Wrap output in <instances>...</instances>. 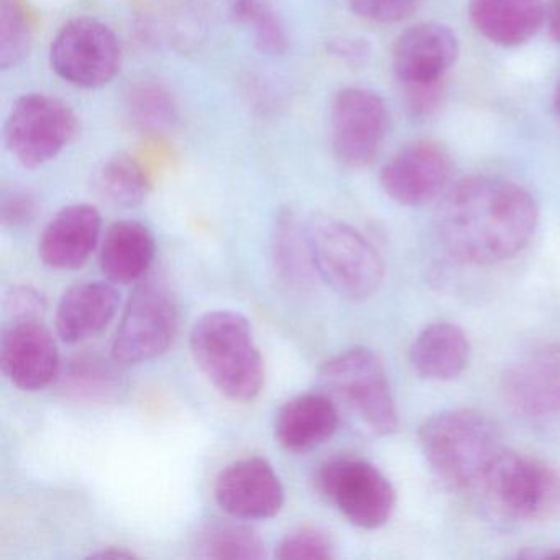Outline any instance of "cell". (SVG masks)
I'll return each instance as SVG.
<instances>
[{
  "label": "cell",
  "mask_w": 560,
  "mask_h": 560,
  "mask_svg": "<svg viewBox=\"0 0 560 560\" xmlns=\"http://www.w3.org/2000/svg\"><path fill=\"white\" fill-rule=\"evenodd\" d=\"M242 19L250 22L257 47L264 54L281 55L287 50L288 37L283 24L265 0H247Z\"/></svg>",
  "instance_id": "28"
},
{
  "label": "cell",
  "mask_w": 560,
  "mask_h": 560,
  "mask_svg": "<svg viewBox=\"0 0 560 560\" xmlns=\"http://www.w3.org/2000/svg\"><path fill=\"white\" fill-rule=\"evenodd\" d=\"M63 385L70 392L93 399H109L120 389L119 373L100 357H74L63 370Z\"/></svg>",
  "instance_id": "26"
},
{
  "label": "cell",
  "mask_w": 560,
  "mask_h": 560,
  "mask_svg": "<svg viewBox=\"0 0 560 560\" xmlns=\"http://www.w3.org/2000/svg\"><path fill=\"white\" fill-rule=\"evenodd\" d=\"M215 2H218L221 8H224V11H228L229 14L234 15V18H244L247 0H215Z\"/></svg>",
  "instance_id": "37"
},
{
  "label": "cell",
  "mask_w": 560,
  "mask_h": 560,
  "mask_svg": "<svg viewBox=\"0 0 560 560\" xmlns=\"http://www.w3.org/2000/svg\"><path fill=\"white\" fill-rule=\"evenodd\" d=\"M0 366L18 388L44 389L60 375L57 340L40 320L14 323L0 342Z\"/></svg>",
  "instance_id": "15"
},
{
  "label": "cell",
  "mask_w": 560,
  "mask_h": 560,
  "mask_svg": "<svg viewBox=\"0 0 560 560\" xmlns=\"http://www.w3.org/2000/svg\"><path fill=\"white\" fill-rule=\"evenodd\" d=\"M219 506L235 520H270L284 504L280 477L265 458H242L228 465L215 478Z\"/></svg>",
  "instance_id": "14"
},
{
  "label": "cell",
  "mask_w": 560,
  "mask_h": 560,
  "mask_svg": "<svg viewBox=\"0 0 560 560\" xmlns=\"http://www.w3.org/2000/svg\"><path fill=\"white\" fill-rule=\"evenodd\" d=\"M339 428V411L330 396L306 393L290 399L275 419V438L281 447L306 454L323 445Z\"/></svg>",
  "instance_id": "19"
},
{
  "label": "cell",
  "mask_w": 560,
  "mask_h": 560,
  "mask_svg": "<svg viewBox=\"0 0 560 560\" xmlns=\"http://www.w3.org/2000/svg\"><path fill=\"white\" fill-rule=\"evenodd\" d=\"M196 556L218 560H261L265 542L250 526L238 523L206 524L195 542Z\"/></svg>",
  "instance_id": "24"
},
{
  "label": "cell",
  "mask_w": 560,
  "mask_h": 560,
  "mask_svg": "<svg viewBox=\"0 0 560 560\" xmlns=\"http://www.w3.org/2000/svg\"><path fill=\"white\" fill-rule=\"evenodd\" d=\"M452 175V159L441 143L419 140L405 147L383 166V191L401 206L428 205L438 198Z\"/></svg>",
  "instance_id": "13"
},
{
  "label": "cell",
  "mask_w": 560,
  "mask_h": 560,
  "mask_svg": "<svg viewBox=\"0 0 560 560\" xmlns=\"http://www.w3.org/2000/svg\"><path fill=\"white\" fill-rule=\"evenodd\" d=\"M471 24L500 47L526 44L544 22L540 0H471Z\"/></svg>",
  "instance_id": "20"
},
{
  "label": "cell",
  "mask_w": 560,
  "mask_h": 560,
  "mask_svg": "<svg viewBox=\"0 0 560 560\" xmlns=\"http://www.w3.org/2000/svg\"><path fill=\"white\" fill-rule=\"evenodd\" d=\"M37 202L28 192H4L0 202V219L5 228H22L35 218Z\"/></svg>",
  "instance_id": "32"
},
{
  "label": "cell",
  "mask_w": 560,
  "mask_h": 560,
  "mask_svg": "<svg viewBox=\"0 0 560 560\" xmlns=\"http://www.w3.org/2000/svg\"><path fill=\"white\" fill-rule=\"evenodd\" d=\"M388 130V110L378 94L346 88L334 97L330 133L334 153L350 168H365L378 156Z\"/></svg>",
  "instance_id": "12"
},
{
  "label": "cell",
  "mask_w": 560,
  "mask_h": 560,
  "mask_svg": "<svg viewBox=\"0 0 560 560\" xmlns=\"http://www.w3.org/2000/svg\"><path fill=\"white\" fill-rule=\"evenodd\" d=\"M477 490L501 516L536 521L549 516L560 503V477L546 462L503 451Z\"/></svg>",
  "instance_id": "5"
},
{
  "label": "cell",
  "mask_w": 560,
  "mask_h": 560,
  "mask_svg": "<svg viewBox=\"0 0 560 560\" xmlns=\"http://www.w3.org/2000/svg\"><path fill=\"white\" fill-rule=\"evenodd\" d=\"M332 557V540L326 533L314 527L291 530L277 550V559L281 560H327Z\"/></svg>",
  "instance_id": "29"
},
{
  "label": "cell",
  "mask_w": 560,
  "mask_h": 560,
  "mask_svg": "<svg viewBox=\"0 0 560 560\" xmlns=\"http://www.w3.org/2000/svg\"><path fill=\"white\" fill-rule=\"evenodd\" d=\"M550 34L560 44V0H552L549 11Z\"/></svg>",
  "instance_id": "36"
},
{
  "label": "cell",
  "mask_w": 560,
  "mask_h": 560,
  "mask_svg": "<svg viewBox=\"0 0 560 560\" xmlns=\"http://www.w3.org/2000/svg\"><path fill=\"white\" fill-rule=\"evenodd\" d=\"M94 191L114 208H137L150 192V179L133 156L117 153L101 163L94 173Z\"/></svg>",
  "instance_id": "23"
},
{
  "label": "cell",
  "mask_w": 560,
  "mask_h": 560,
  "mask_svg": "<svg viewBox=\"0 0 560 560\" xmlns=\"http://www.w3.org/2000/svg\"><path fill=\"white\" fill-rule=\"evenodd\" d=\"M332 51L337 57L350 63H363L370 57V47L365 40L359 38H340L334 42Z\"/></svg>",
  "instance_id": "34"
},
{
  "label": "cell",
  "mask_w": 560,
  "mask_h": 560,
  "mask_svg": "<svg viewBox=\"0 0 560 560\" xmlns=\"http://www.w3.org/2000/svg\"><path fill=\"white\" fill-rule=\"evenodd\" d=\"M77 132V114L63 101L47 94H25L9 113L4 142L24 168L35 170L57 159Z\"/></svg>",
  "instance_id": "7"
},
{
  "label": "cell",
  "mask_w": 560,
  "mask_h": 560,
  "mask_svg": "<svg viewBox=\"0 0 560 560\" xmlns=\"http://www.w3.org/2000/svg\"><path fill=\"white\" fill-rule=\"evenodd\" d=\"M317 488L353 526L378 529L388 523L396 491L382 470L357 457H337L320 467Z\"/></svg>",
  "instance_id": "10"
},
{
  "label": "cell",
  "mask_w": 560,
  "mask_h": 560,
  "mask_svg": "<svg viewBox=\"0 0 560 560\" xmlns=\"http://www.w3.org/2000/svg\"><path fill=\"white\" fill-rule=\"evenodd\" d=\"M553 106H556L557 116L560 117V83L556 90V97H553Z\"/></svg>",
  "instance_id": "38"
},
{
  "label": "cell",
  "mask_w": 560,
  "mask_h": 560,
  "mask_svg": "<svg viewBox=\"0 0 560 560\" xmlns=\"http://www.w3.org/2000/svg\"><path fill=\"white\" fill-rule=\"evenodd\" d=\"M88 559H101V560L126 559V560H129V559H136V553L127 552V550H122V549L117 550V549H114V547H110V549L101 550V552L91 553V556L88 557Z\"/></svg>",
  "instance_id": "35"
},
{
  "label": "cell",
  "mask_w": 560,
  "mask_h": 560,
  "mask_svg": "<svg viewBox=\"0 0 560 560\" xmlns=\"http://www.w3.org/2000/svg\"><path fill=\"white\" fill-rule=\"evenodd\" d=\"M405 88L408 109L416 117L431 116L441 104L442 93H444L442 81L405 84Z\"/></svg>",
  "instance_id": "33"
},
{
  "label": "cell",
  "mask_w": 560,
  "mask_h": 560,
  "mask_svg": "<svg viewBox=\"0 0 560 560\" xmlns=\"http://www.w3.org/2000/svg\"><path fill=\"white\" fill-rule=\"evenodd\" d=\"M192 359L221 395L254 401L265 385V363L250 324L234 311H212L196 320L189 336Z\"/></svg>",
  "instance_id": "3"
},
{
  "label": "cell",
  "mask_w": 560,
  "mask_h": 560,
  "mask_svg": "<svg viewBox=\"0 0 560 560\" xmlns=\"http://www.w3.org/2000/svg\"><path fill=\"white\" fill-rule=\"evenodd\" d=\"M536 201L516 183L468 176L442 199L435 215L439 241L465 265H497L520 254L537 228Z\"/></svg>",
  "instance_id": "1"
},
{
  "label": "cell",
  "mask_w": 560,
  "mask_h": 560,
  "mask_svg": "<svg viewBox=\"0 0 560 560\" xmlns=\"http://www.w3.org/2000/svg\"><path fill=\"white\" fill-rule=\"evenodd\" d=\"M100 211L90 205L61 209L38 242L42 261L55 270H78L86 264L101 235Z\"/></svg>",
  "instance_id": "17"
},
{
  "label": "cell",
  "mask_w": 560,
  "mask_h": 560,
  "mask_svg": "<svg viewBox=\"0 0 560 560\" xmlns=\"http://www.w3.org/2000/svg\"><path fill=\"white\" fill-rule=\"evenodd\" d=\"M514 415L560 445V343H544L517 357L503 376Z\"/></svg>",
  "instance_id": "8"
},
{
  "label": "cell",
  "mask_w": 560,
  "mask_h": 560,
  "mask_svg": "<svg viewBox=\"0 0 560 560\" xmlns=\"http://www.w3.org/2000/svg\"><path fill=\"white\" fill-rule=\"evenodd\" d=\"M419 444L439 480L454 490H477L504 451L494 422L475 409H445L425 419Z\"/></svg>",
  "instance_id": "2"
},
{
  "label": "cell",
  "mask_w": 560,
  "mask_h": 560,
  "mask_svg": "<svg viewBox=\"0 0 560 560\" xmlns=\"http://www.w3.org/2000/svg\"><path fill=\"white\" fill-rule=\"evenodd\" d=\"M458 58L457 37L441 24H419L399 35L393 68L402 84L434 83Z\"/></svg>",
  "instance_id": "16"
},
{
  "label": "cell",
  "mask_w": 560,
  "mask_h": 560,
  "mask_svg": "<svg viewBox=\"0 0 560 560\" xmlns=\"http://www.w3.org/2000/svg\"><path fill=\"white\" fill-rule=\"evenodd\" d=\"M311 264L347 300L372 296L385 277L382 257L360 232L330 218L313 219L306 231Z\"/></svg>",
  "instance_id": "4"
},
{
  "label": "cell",
  "mask_w": 560,
  "mask_h": 560,
  "mask_svg": "<svg viewBox=\"0 0 560 560\" xmlns=\"http://www.w3.org/2000/svg\"><path fill=\"white\" fill-rule=\"evenodd\" d=\"M34 27L22 0H0V68L11 70L31 54Z\"/></svg>",
  "instance_id": "27"
},
{
  "label": "cell",
  "mask_w": 560,
  "mask_h": 560,
  "mask_svg": "<svg viewBox=\"0 0 560 560\" xmlns=\"http://www.w3.org/2000/svg\"><path fill=\"white\" fill-rule=\"evenodd\" d=\"M178 329L175 298L156 281L139 284L127 303L113 343L117 363L149 362L165 353Z\"/></svg>",
  "instance_id": "11"
},
{
  "label": "cell",
  "mask_w": 560,
  "mask_h": 560,
  "mask_svg": "<svg viewBox=\"0 0 560 560\" xmlns=\"http://www.w3.org/2000/svg\"><path fill=\"white\" fill-rule=\"evenodd\" d=\"M126 107L130 122L143 133L170 132L178 120L175 101L160 84L139 83L130 88Z\"/></svg>",
  "instance_id": "25"
},
{
  "label": "cell",
  "mask_w": 560,
  "mask_h": 560,
  "mask_svg": "<svg viewBox=\"0 0 560 560\" xmlns=\"http://www.w3.org/2000/svg\"><path fill=\"white\" fill-rule=\"evenodd\" d=\"M119 293L106 281H84L74 284L61 298L57 307L58 336L63 342L78 343L103 332L116 316Z\"/></svg>",
  "instance_id": "18"
},
{
  "label": "cell",
  "mask_w": 560,
  "mask_h": 560,
  "mask_svg": "<svg viewBox=\"0 0 560 560\" xmlns=\"http://www.w3.org/2000/svg\"><path fill=\"white\" fill-rule=\"evenodd\" d=\"M359 18L378 24H393L408 18L418 8L419 0H347Z\"/></svg>",
  "instance_id": "30"
},
{
  "label": "cell",
  "mask_w": 560,
  "mask_h": 560,
  "mask_svg": "<svg viewBox=\"0 0 560 560\" xmlns=\"http://www.w3.org/2000/svg\"><path fill=\"white\" fill-rule=\"evenodd\" d=\"M122 50L113 28L93 18L67 22L50 45V67L81 90L107 86L120 70Z\"/></svg>",
  "instance_id": "9"
},
{
  "label": "cell",
  "mask_w": 560,
  "mask_h": 560,
  "mask_svg": "<svg viewBox=\"0 0 560 560\" xmlns=\"http://www.w3.org/2000/svg\"><path fill=\"white\" fill-rule=\"evenodd\" d=\"M320 382L330 395L349 406L373 434L398 428V411L385 369L372 350L353 347L324 362Z\"/></svg>",
  "instance_id": "6"
},
{
  "label": "cell",
  "mask_w": 560,
  "mask_h": 560,
  "mask_svg": "<svg viewBox=\"0 0 560 560\" xmlns=\"http://www.w3.org/2000/svg\"><path fill=\"white\" fill-rule=\"evenodd\" d=\"M155 238L147 225L119 221L107 229L101 248V270L116 284L142 280L155 258Z\"/></svg>",
  "instance_id": "21"
},
{
  "label": "cell",
  "mask_w": 560,
  "mask_h": 560,
  "mask_svg": "<svg viewBox=\"0 0 560 560\" xmlns=\"http://www.w3.org/2000/svg\"><path fill=\"white\" fill-rule=\"evenodd\" d=\"M5 314L14 323L40 320L47 313V300L40 291L32 287H14L5 296Z\"/></svg>",
  "instance_id": "31"
},
{
  "label": "cell",
  "mask_w": 560,
  "mask_h": 560,
  "mask_svg": "<svg viewBox=\"0 0 560 560\" xmlns=\"http://www.w3.org/2000/svg\"><path fill=\"white\" fill-rule=\"evenodd\" d=\"M470 359V343L460 327L435 323L425 327L409 350L412 369L422 378H457Z\"/></svg>",
  "instance_id": "22"
}]
</instances>
